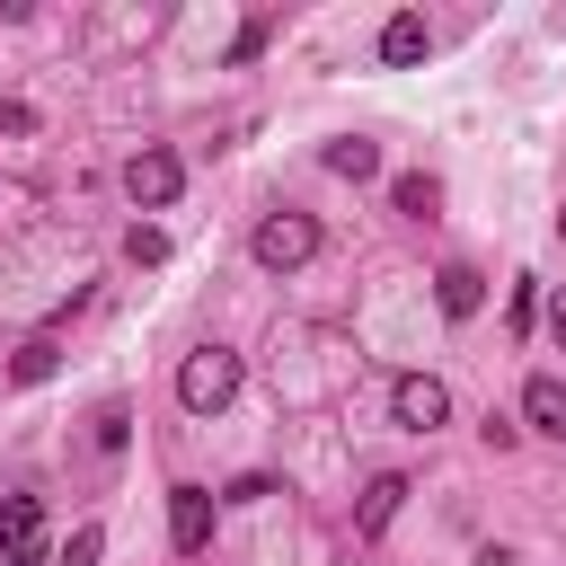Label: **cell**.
Instances as JSON below:
<instances>
[{
  "mask_svg": "<svg viewBox=\"0 0 566 566\" xmlns=\"http://www.w3.org/2000/svg\"><path fill=\"white\" fill-rule=\"evenodd\" d=\"M177 186H186V159H177V150H133V159H124V195H133L142 212H168Z\"/></svg>",
  "mask_w": 566,
  "mask_h": 566,
  "instance_id": "3957f363",
  "label": "cell"
},
{
  "mask_svg": "<svg viewBox=\"0 0 566 566\" xmlns=\"http://www.w3.org/2000/svg\"><path fill=\"white\" fill-rule=\"evenodd\" d=\"M531 318H539V283L522 274V283H513V336H531Z\"/></svg>",
  "mask_w": 566,
  "mask_h": 566,
  "instance_id": "2e32d148",
  "label": "cell"
},
{
  "mask_svg": "<svg viewBox=\"0 0 566 566\" xmlns=\"http://www.w3.org/2000/svg\"><path fill=\"white\" fill-rule=\"evenodd\" d=\"M548 336H557V354H566V292H548Z\"/></svg>",
  "mask_w": 566,
  "mask_h": 566,
  "instance_id": "d6986e66",
  "label": "cell"
},
{
  "mask_svg": "<svg viewBox=\"0 0 566 566\" xmlns=\"http://www.w3.org/2000/svg\"><path fill=\"white\" fill-rule=\"evenodd\" d=\"M168 539H177V557L212 548V486H168Z\"/></svg>",
  "mask_w": 566,
  "mask_h": 566,
  "instance_id": "5b68a950",
  "label": "cell"
},
{
  "mask_svg": "<svg viewBox=\"0 0 566 566\" xmlns=\"http://www.w3.org/2000/svg\"><path fill=\"white\" fill-rule=\"evenodd\" d=\"M318 159H327V177H354V186H363V177H380V142H363V133H336Z\"/></svg>",
  "mask_w": 566,
  "mask_h": 566,
  "instance_id": "30bf717a",
  "label": "cell"
},
{
  "mask_svg": "<svg viewBox=\"0 0 566 566\" xmlns=\"http://www.w3.org/2000/svg\"><path fill=\"white\" fill-rule=\"evenodd\" d=\"M389 203H398L407 221H433V203H442V177H433V168H407V177H389Z\"/></svg>",
  "mask_w": 566,
  "mask_h": 566,
  "instance_id": "7c38bea8",
  "label": "cell"
},
{
  "mask_svg": "<svg viewBox=\"0 0 566 566\" xmlns=\"http://www.w3.org/2000/svg\"><path fill=\"white\" fill-rule=\"evenodd\" d=\"M478 433H486V451H513V442H522V424H513V416H486Z\"/></svg>",
  "mask_w": 566,
  "mask_h": 566,
  "instance_id": "ac0fdd59",
  "label": "cell"
},
{
  "mask_svg": "<svg viewBox=\"0 0 566 566\" xmlns=\"http://www.w3.org/2000/svg\"><path fill=\"white\" fill-rule=\"evenodd\" d=\"M124 256H133V265H159V256H168V230H159V221H133V230H124Z\"/></svg>",
  "mask_w": 566,
  "mask_h": 566,
  "instance_id": "5bb4252c",
  "label": "cell"
},
{
  "mask_svg": "<svg viewBox=\"0 0 566 566\" xmlns=\"http://www.w3.org/2000/svg\"><path fill=\"white\" fill-rule=\"evenodd\" d=\"M557 239H566V212H557Z\"/></svg>",
  "mask_w": 566,
  "mask_h": 566,
  "instance_id": "44dd1931",
  "label": "cell"
},
{
  "mask_svg": "<svg viewBox=\"0 0 566 566\" xmlns=\"http://www.w3.org/2000/svg\"><path fill=\"white\" fill-rule=\"evenodd\" d=\"M433 53V27H424V9H398L389 27H380V62L389 71H407V62H424Z\"/></svg>",
  "mask_w": 566,
  "mask_h": 566,
  "instance_id": "ba28073f",
  "label": "cell"
},
{
  "mask_svg": "<svg viewBox=\"0 0 566 566\" xmlns=\"http://www.w3.org/2000/svg\"><path fill=\"white\" fill-rule=\"evenodd\" d=\"M97 557H106V531H97V522H80V531H71V548H62V566H97Z\"/></svg>",
  "mask_w": 566,
  "mask_h": 566,
  "instance_id": "9a60e30c",
  "label": "cell"
},
{
  "mask_svg": "<svg viewBox=\"0 0 566 566\" xmlns=\"http://www.w3.org/2000/svg\"><path fill=\"white\" fill-rule=\"evenodd\" d=\"M0 566H44V557H0Z\"/></svg>",
  "mask_w": 566,
  "mask_h": 566,
  "instance_id": "ffe728a7",
  "label": "cell"
},
{
  "mask_svg": "<svg viewBox=\"0 0 566 566\" xmlns=\"http://www.w3.org/2000/svg\"><path fill=\"white\" fill-rule=\"evenodd\" d=\"M522 424L566 442V380H557V371H531V380H522Z\"/></svg>",
  "mask_w": 566,
  "mask_h": 566,
  "instance_id": "8992f818",
  "label": "cell"
},
{
  "mask_svg": "<svg viewBox=\"0 0 566 566\" xmlns=\"http://www.w3.org/2000/svg\"><path fill=\"white\" fill-rule=\"evenodd\" d=\"M389 416H398L407 433H433V424H451V389H442L433 371H407V380L389 389Z\"/></svg>",
  "mask_w": 566,
  "mask_h": 566,
  "instance_id": "277c9868",
  "label": "cell"
},
{
  "mask_svg": "<svg viewBox=\"0 0 566 566\" xmlns=\"http://www.w3.org/2000/svg\"><path fill=\"white\" fill-rule=\"evenodd\" d=\"M230 389H239V354H230V345H195V354L177 363V407H186V416L230 407Z\"/></svg>",
  "mask_w": 566,
  "mask_h": 566,
  "instance_id": "6da1fadb",
  "label": "cell"
},
{
  "mask_svg": "<svg viewBox=\"0 0 566 566\" xmlns=\"http://www.w3.org/2000/svg\"><path fill=\"white\" fill-rule=\"evenodd\" d=\"M124 424H133L124 407H97V451H124Z\"/></svg>",
  "mask_w": 566,
  "mask_h": 566,
  "instance_id": "e0dca14e",
  "label": "cell"
},
{
  "mask_svg": "<svg viewBox=\"0 0 566 566\" xmlns=\"http://www.w3.org/2000/svg\"><path fill=\"white\" fill-rule=\"evenodd\" d=\"M398 495H407V478H398V469H380V478L363 486V504H354V531H363V539H380V531H389V513H398Z\"/></svg>",
  "mask_w": 566,
  "mask_h": 566,
  "instance_id": "9c48e42d",
  "label": "cell"
},
{
  "mask_svg": "<svg viewBox=\"0 0 566 566\" xmlns=\"http://www.w3.org/2000/svg\"><path fill=\"white\" fill-rule=\"evenodd\" d=\"M248 248H256V265H265V274H292V265H310V256H318V221H310V212H265Z\"/></svg>",
  "mask_w": 566,
  "mask_h": 566,
  "instance_id": "7a4b0ae2",
  "label": "cell"
},
{
  "mask_svg": "<svg viewBox=\"0 0 566 566\" xmlns=\"http://www.w3.org/2000/svg\"><path fill=\"white\" fill-rule=\"evenodd\" d=\"M53 363H62V345H53V336H27V345L9 354V380H53Z\"/></svg>",
  "mask_w": 566,
  "mask_h": 566,
  "instance_id": "4fadbf2b",
  "label": "cell"
},
{
  "mask_svg": "<svg viewBox=\"0 0 566 566\" xmlns=\"http://www.w3.org/2000/svg\"><path fill=\"white\" fill-rule=\"evenodd\" d=\"M44 504L35 495H0V557H44Z\"/></svg>",
  "mask_w": 566,
  "mask_h": 566,
  "instance_id": "52a82bcc",
  "label": "cell"
},
{
  "mask_svg": "<svg viewBox=\"0 0 566 566\" xmlns=\"http://www.w3.org/2000/svg\"><path fill=\"white\" fill-rule=\"evenodd\" d=\"M433 301H442V318H478V301H486L478 265H442V274H433Z\"/></svg>",
  "mask_w": 566,
  "mask_h": 566,
  "instance_id": "8fae6325",
  "label": "cell"
}]
</instances>
